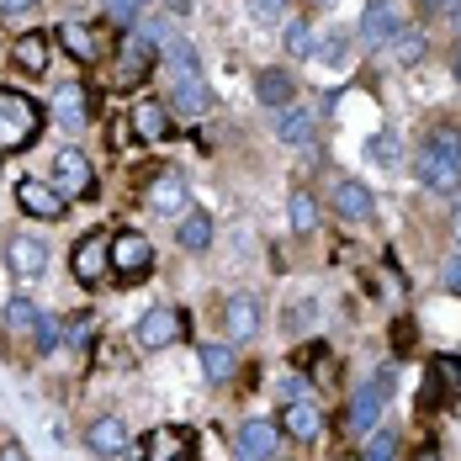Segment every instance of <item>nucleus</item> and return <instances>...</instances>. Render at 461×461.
I'll return each mask as SVG.
<instances>
[{
    "label": "nucleus",
    "mask_w": 461,
    "mask_h": 461,
    "mask_svg": "<svg viewBox=\"0 0 461 461\" xmlns=\"http://www.w3.org/2000/svg\"><path fill=\"white\" fill-rule=\"evenodd\" d=\"M419 185L451 196L461 191V122H435L419 143Z\"/></svg>",
    "instance_id": "f257e3e1"
},
{
    "label": "nucleus",
    "mask_w": 461,
    "mask_h": 461,
    "mask_svg": "<svg viewBox=\"0 0 461 461\" xmlns=\"http://www.w3.org/2000/svg\"><path fill=\"white\" fill-rule=\"evenodd\" d=\"M43 122H48V112L32 95L0 86V159H11V154H22L27 143H38Z\"/></svg>",
    "instance_id": "f03ea898"
},
{
    "label": "nucleus",
    "mask_w": 461,
    "mask_h": 461,
    "mask_svg": "<svg viewBox=\"0 0 461 461\" xmlns=\"http://www.w3.org/2000/svg\"><path fill=\"white\" fill-rule=\"evenodd\" d=\"M393 387H398V371H393V366L371 371L366 382L356 387L350 409H345V429H350V435H371V429H376V419H382V409H387V398H393Z\"/></svg>",
    "instance_id": "7ed1b4c3"
},
{
    "label": "nucleus",
    "mask_w": 461,
    "mask_h": 461,
    "mask_svg": "<svg viewBox=\"0 0 461 461\" xmlns=\"http://www.w3.org/2000/svg\"><path fill=\"white\" fill-rule=\"evenodd\" d=\"M154 64H159V43H154L149 32H128V38L117 43V64H112L117 91H139L143 80L154 75Z\"/></svg>",
    "instance_id": "20e7f679"
},
{
    "label": "nucleus",
    "mask_w": 461,
    "mask_h": 461,
    "mask_svg": "<svg viewBox=\"0 0 461 461\" xmlns=\"http://www.w3.org/2000/svg\"><path fill=\"white\" fill-rule=\"evenodd\" d=\"M154 271V244L143 239L139 229H122L112 233V276L122 281V286H133Z\"/></svg>",
    "instance_id": "39448f33"
},
{
    "label": "nucleus",
    "mask_w": 461,
    "mask_h": 461,
    "mask_svg": "<svg viewBox=\"0 0 461 461\" xmlns=\"http://www.w3.org/2000/svg\"><path fill=\"white\" fill-rule=\"evenodd\" d=\"M69 271H75L80 286H95V281L112 271V233L91 229L86 239H75V249H69Z\"/></svg>",
    "instance_id": "423d86ee"
},
{
    "label": "nucleus",
    "mask_w": 461,
    "mask_h": 461,
    "mask_svg": "<svg viewBox=\"0 0 461 461\" xmlns=\"http://www.w3.org/2000/svg\"><path fill=\"white\" fill-rule=\"evenodd\" d=\"M48 122H53L59 133H80V128L91 122V91H86V80H64V86H53Z\"/></svg>",
    "instance_id": "0eeeda50"
},
{
    "label": "nucleus",
    "mask_w": 461,
    "mask_h": 461,
    "mask_svg": "<svg viewBox=\"0 0 461 461\" xmlns=\"http://www.w3.org/2000/svg\"><path fill=\"white\" fill-rule=\"evenodd\" d=\"M398 32H403V11H398V0H366L361 27H356V43L361 48H393L398 43Z\"/></svg>",
    "instance_id": "6e6552de"
},
{
    "label": "nucleus",
    "mask_w": 461,
    "mask_h": 461,
    "mask_svg": "<svg viewBox=\"0 0 461 461\" xmlns=\"http://www.w3.org/2000/svg\"><path fill=\"white\" fill-rule=\"evenodd\" d=\"M281 424L276 419H244L233 429V461H276Z\"/></svg>",
    "instance_id": "1a4fd4ad"
},
{
    "label": "nucleus",
    "mask_w": 461,
    "mask_h": 461,
    "mask_svg": "<svg viewBox=\"0 0 461 461\" xmlns=\"http://www.w3.org/2000/svg\"><path fill=\"white\" fill-rule=\"evenodd\" d=\"M5 266H11V276L16 281H43L48 244L43 239H32V233H11V239H5Z\"/></svg>",
    "instance_id": "9d476101"
},
{
    "label": "nucleus",
    "mask_w": 461,
    "mask_h": 461,
    "mask_svg": "<svg viewBox=\"0 0 461 461\" xmlns=\"http://www.w3.org/2000/svg\"><path fill=\"white\" fill-rule=\"evenodd\" d=\"M143 461H196V435L185 424H159L143 440Z\"/></svg>",
    "instance_id": "9b49d317"
},
{
    "label": "nucleus",
    "mask_w": 461,
    "mask_h": 461,
    "mask_svg": "<svg viewBox=\"0 0 461 461\" xmlns=\"http://www.w3.org/2000/svg\"><path fill=\"white\" fill-rule=\"evenodd\" d=\"M185 334V313L181 308H149L133 329V339H139L143 350H165V345H176Z\"/></svg>",
    "instance_id": "f8f14e48"
},
{
    "label": "nucleus",
    "mask_w": 461,
    "mask_h": 461,
    "mask_svg": "<svg viewBox=\"0 0 461 461\" xmlns=\"http://www.w3.org/2000/svg\"><path fill=\"white\" fill-rule=\"evenodd\" d=\"M53 185L64 191V196H91L95 191V170H91V159L69 143V149H59L53 154Z\"/></svg>",
    "instance_id": "ddd939ff"
},
{
    "label": "nucleus",
    "mask_w": 461,
    "mask_h": 461,
    "mask_svg": "<svg viewBox=\"0 0 461 461\" xmlns=\"http://www.w3.org/2000/svg\"><path fill=\"white\" fill-rule=\"evenodd\" d=\"M16 202H22V212H32V218H43V223H59V218L69 212V196L53 181H22L16 185Z\"/></svg>",
    "instance_id": "4468645a"
},
{
    "label": "nucleus",
    "mask_w": 461,
    "mask_h": 461,
    "mask_svg": "<svg viewBox=\"0 0 461 461\" xmlns=\"http://www.w3.org/2000/svg\"><path fill=\"white\" fill-rule=\"evenodd\" d=\"M170 122H176V112H170L165 101H154V95L133 101V112H128V128H133V139H143V143H165L170 139Z\"/></svg>",
    "instance_id": "2eb2a0df"
},
{
    "label": "nucleus",
    "mask_w": 461,
    "mask_h": 461,
    "mask_svg": "<svg viewBox=\"0 0 461 461\" xmlns=\"http://www.w3.org/2000/svg\"><path fill=\"white\" fill-rule=\"evenodd\" d=\"M165 106H170L176 117H202V112L212 106V91H207L202 75H176V80L165 86Z\"/></svg>",
    "instance_id": "dca6fc26"
},
{
    "label": "nucleus",
    "mask_w": 461,
    "mask_h": 461,
    "mask_svg": "<svg viewBox=\"0 0 461 461\" xmlns=\"http://www.w3.org/2000/svg\"><path fill=\"white\" fill-rule=\"evenodd\" d=\"M143 202L154 207V212H191V191H185V176L181 170H159L149 191H143Z\"/></svg>",
    "instance_id": "f3484780"
},
{
    "label": "nucleus",
    "mask_w": 461,
    "mask_h": 461,
    "mask_svg": "<svg viewBox=\"0 0 461 461\" xmlns=\"http://www.w3.org/2000/svg\"><path fill=\"white\" fill-rule=\"evenodd\" d=\"M128 440L133 435H128V424L117 414H101L86 424V446H91L95 456H128Z\"/></svg>",
    "instance_id": "a211bd4d"
},
{
    "label": "nucleus",
    "mask_w": 461,
    "mask_h": 461,
    "mask_svg": "<svg viewBox=\"0 0 461 461\" xmlns=\"http://www.w3.org/2000/svg\"><path fill=\"white\" fill-rule=\"evenodd\" d=\"M11 64L22 75H48V64H53V32H22L11 43Z\"/></svg>",
    "instance_id": "6ab92c4d"
},
{
    "label": "nucleus",
    "mask_w": 461,
    "mask_h": 461,
    "mask_svg": "<svg viewBox=\"0 0 461 461\" xmlns=\"http://www.w3.org/2000/svg\"><path fill=\"white\" fill-rule=\"evenodd\" d=\"M371 212H376L371 185H361V181H339L334 185V218H345V223H366Z\"/></svg>",
    "instance_id": "aec40b11"
},
{
    "label": "nucleus",
    "mask_w": 461,
    "mask_h": 461,
    "mask_svg": "<svg viewBox=\"0 0 461 461\" xmlns=\"http://www.w3.org/2000/svg\"><path fill=\"white\" fill-rule=\"evenodd\" d=\"M281 435H292V440H319L323 435V414L303 398V403H281Z\"/></svg>",
    "instance_id": "412c9836"
},
{
    "label": "nucleus",
    "mask_w": 461,
    "mask_h": 461,
    "mask_svg": "<svg viewBox=\"0 0 461 461\" xmlns=\"http://www.w3.org/2000/svg\"><path fill=\"white\" fill-rule=\"evenodd\" d=\"M0 323H5L11 339H27V345H32V334H38V323H43V308H38L32 297H11V303L0 308Z\"/></svg>",
    "instance_id": "4be33fe9"
},
{
    "label": "nucleus",
    "mask_w": 461,
    "mask_h": 461,
    "mask_svg": "<svg viewBox=\"0 0 461 461\" xmlns=\"http://www.w3.org/2000/svg\"><path fill=\"white\" fill-rule=\"evenodd\" d=\"M53 43L64 48L69 59H80V64H95L101 59V38H95V27H86V22H64L53 32Z\"/></svg>",
    "instance_id": "5701e85b"
},
{
    "label": "nucleus",
    "mask_w": 461,
    "mask_h": 461,
    "mask_svg": "<svg viewBox=\"0 0 461 461\" xmlns=\"http://www.w3.org/2000/svg\"><path fill=\"white\" fill-rule=\"evenodd\" d=\"M223 323H229V339H255V329H260V303L249 297V292H239L223 303Z\"/></svg>",
    "instance_id": "b1692460"
},
{
    "label": "nucleus",
    "mask_w": 461,
    "mask_h": 461,
    "mask_svg": "<svg viewBox=\"0 0 461 461\" xmlns=\"http://www.w3.org/2000/svg\"><path fill=\"white\" fill-rule=\"evenodd\" d=\"M255 95L266 101V106H292V95H297V80H292V69H260L255 75Z\"/></svg>",
    "instance_id": "393cba45"
},
{
    "label": "nucleus",
    "mask_w": 461,
    "mask_h": 461,
    "mask_svg": "<svg viewBox=\"0 0 461 461\" xmlns=\"http://www.w3.org/2000/svg\"><path fill=\"white\" fill-rule=\"evenodd\" d=\"M276 139L292 143V149L313 143V117H308L303 106H281V112H276Z\"/></svg>",
    "instance_id": "a878e982"
},
{
    "label": "nucleus",
    "mask_w": 461,
    "mask_h": 461,
    "mask_svg": "<svg viewBox=\"0 0 461 461\" xmlns=\"http://www.w3.org/2000/svg\"><path fill=\"white\" fill-rule=\"evenodd\" d=\"M196 361H202V376H207V382H229L233 371H239L233 345H202V350H196Z\"/></svg>",
    "instance_id": "bb28decb"
},
{
    "label": "nucleus",
    "mask_w": 461,
    "mask_h": 461,
    "mask_svg": "<svg viewBox=\"0 0 461 461\" xmlns=\"http://www.w3.org/2000/svg\"><path fill=\"white\" fill-rule=\"evenodd\" d=\"M398 154H403V133H398V128H376V139H366V159L382 165V170H393Z\"/></svg>",
    "instance_id": "cd10ccee"
},
{
    "label": "nucleus",
    "mask_w": 461,
    "mask_h": 461,
    "mask_svg": "<svg viewBox=\"0 0 461 461\" xmlns=\"http://www.w3.org/2000/svg\"><path fill=\"white\" fill-rule=\"evenodd\" d=\"M176 239H181V249H207V244H212V218L191 207L181 218V229H176Z\"/></svg>",
    "instance_id": "c85d7f7f"
},
{
    "label": "nucleus",
    "mask_w": 461,
    "mask_h": 461,
    "mask_svg": "<svg viewBox=\"0 0 461 461\" xmlns=\"http://www.w3.org/2000/svg\"><path fill=\"white\" fill-rule=\"evenodd\" d=\"M350 43H356V38L334 27V32H323L319 43H313V59H319V64H329V69H339V64L350 59Z\"/></svg>",
    "instance_id": "c756f323"
},
{
    "label": "nucleus",
    "mask_w": 461,
    "mask_h": 461,
    "mask_svg": "<svg viewBox=\"0 0 461 461\" xmlns=\"http://www.w3.org/2000/svg\"><path fill=\"white\" fill-rule=\"evenodd\" d=\"M286 212H292V229H297V233H313V229H319V202H313L303 185L286 196Z\"/></svg>",
    "instance_id": "7c9ffc66"
},
{
    "label": "nucleus",
    "mask_w": 461,
    "mask_h": 461,
    "mask_svg": "<svg viewBox=\"0 0 461 461\" xmlns=\"http://www.w3.org/2000/svg\"><path fill=\"white\" fill-rule=\"evenodd\" d=\"M281 43H286L292 59H313V27H308L303 16H292V22H286V32H281Z\"/></svg>",
    "instance_id": "2f4dec72"
},
{
    "label": "nucleus",
    "mask_w": 461,
    "mask_h": 461,
    "mask_svg": "<svg viewBox=\"0 0 461 461\" xmlns=\"http://www.w3.org/2000/svg\"><path fill=\"white\" fill-rule=\"evenodd\" d=\"M149 5H154V0H101V11H106L112 27H133Z\"/></svg>",
    "instance_id": "473e14b6"
},
{
    "label": "nucleus",
    "mask_w": 461,
    "mask_h": 461,
    "mask_svg": "<svg viewBox=\"0 0 461 461\" xmlns=\"http://www.w3.org/2000/svg\"><path fill=\"white\" fill-rule=\"evenodd\" d=\"M95 323H91V313H75V319H64V345H69V350H91L95 339Z\"/></svg>",
    "instance_id": "72a5a7b5"
},
{
    "label": "nucleus",
    "mask_w": 461,
    "mask_h": 461,
    "mask_svg": "<svg viewBox=\"0 0 461 461\" xmlns=\"http://www.w3.org/2000/svg\"><path fill=\"white\" fill-rule=\"evenodd\" d=\"M361 461H398V435L393 429H376L366 446H361Z\"/></svg>",
    "instance_id": "f704fd0d"
},
{
    "label": "nucleus",
    "mask_w": 461,
    "mask_h": 461,
    "mask_svg": "<svg viewBox=\"0 0 461 461\" xmlns=\"http://www.w3.org/2000/svg\"><path fill=\"white\" fill-rule=\"evenodd\" d=\"M393 53H398V64H419V59H424V32H419V27H403L398 43H393Z\"/></svg>",
    "instance_id": "c9c22d12"
},
{
    "label": "nucleus",
    "mask_w": 461,
    "mask_h": 461,
    "mask_svg": "<svg viewBox=\"0 0 461 461\" xmlns=\"http://www.w3.org/2000/svg\"><path fill=\"white\" fill-rule=\"evenodd\" d=\"M297 366H308L313 371V376H329V371H334V356H329V345H308V350H303V356H297Z\"/></svg>",
    "instance_id": "e433bc0d"
},
{
    "label": "nucleus",
    "mask_w": 461,
    "mask_h": 461,
    "mask_svg": "<svg viewBox=\"0 0 461 461\" xmlns=\"http://www.w3.org/2000/svg\"><path fill=\"white\" fill-rule=\"evenodd\" d=\"M59 334H64V329H59V323H53V319L43 313L38 334H32V350H38V356H53V350H59Z\"/></svg>",
    "instance_id": "4c0bfd02"
},
{
    "label": "nucleus",
    "mask_w": 461,
    "mask_h": 461,
    "mask_svg": "<svg viewBox=\"0 0 461 461\" xmlns=\"http://www.w3.org/2000/svg\"><path fill=\"white\" fill-rule=\"evenodd\" d=\"M286 5H292V0H244V11H249L255 22H281Z\"/></svg>",
    "instance_id": "58836bf2"
},
{
    "label": "nucleus",
    "mask_w": 461,
    "mask_h": 461,
    "mask_svg": "<svg viewBox=\"0 0 461 461\" xmlns=\"http://www.w3.org/2000/svg\"><path fill=\"white\" fill-rule=\"evenodd\" d=\"M429 371L451 376V382H446V393H456V398H461V361H456V356H435V361H429ZM435 393H440V387H435Z\"/></svg>",
    "instance_id": "ea45409f"
},
{
    "label": "nucleus",
    "mask_w": 461,
    "mask_h": 461,
    "mask_svg": "<svg viewBox=\"0 0 461 461\" xmlns=\"http://www.w3.org/2000/svg\"><path fill=\"white\" fill-rule=\"evenodd\" d=\"M440 281H446V292H461V255H451V260H446Z\"/></svg>",
    "instance_id": "a19ab883"
},
{
    "label": "nucleus",
    "mask_w": 461,
    "mask_h": 461,
    "mask_svg": "<svg viewBox=\"0 0 461 461\" xmlns=\"http://www.w3.org/2000/svg\"><path fill=\"white\" fill-rule=\"evenodd\" d=\"M424 16H440V11H461V0H419Z\"/></svg>",
    "instance_id": "79ce46f5"
},
{
    "label": "nucleus",
    "mask_w": 461,
    "mask_h": 461,
    "mask_svg": "<svg viewBox=\"0 0 461 461\" xmlns=\"http://www.w3.org/2000/svg\"><path fill=\"white\" fill-rule=\"evenodd\" d=\"M0 461H32L22 451V440H0Z\"/></svg>",
    "instance_id": "37998d69"
},
{
    "label": "nucleus",
    "mask_w": 461,
    "mask_h": 461,
    "mask_svg": "<svg viewBox=\"0 0 461 461\" xmlns=\"http://www.w3.org/2000/svg\"><path fill=\"white\" fill-rule=\"evenodd\" d=\"M32 5H38V0H0V11H5V16H16V11H32Z\"/></svg>",
    "instance_id": "c03bdc74"
},
{
    "label": "nucleus",
    "mask_w": 461,
    "mask_h": 461,
    "mask_svg": "<svg viewBox=\"0 0 461 461\" xmlns=\"http://www.w3.org/2000/svg\"><path fill=\"white\" fill-rule=\"evenodd\" d=\"M414 461H440V451H435V446H424V451H419Z\"/></svg>",
    "instance_id": "a18cd8bd"
},
{
    "label": "nucleus",
    "mask_w": 461,
    "mask_h": 461,
    "mask_svg": "<svg viewBox=\"0 0 461 461\" xmlns=\"http://www.w3.org/2000/svg\"><path fill=\"white\" fill-rule=\"evenodd\" d=\"M170 11H176V16H185V11H191V0H170Z\"/></svg>",
    "instance_id": "49530a36"
},
{
    "label": "nucleus",
    "mask_w": 461,
    "mask_h": 461,
    "mask_svg": "<svg viewBox=\"0 0 461 461\" xmlns=\"http://www.w3.org/2000/svg\"><path fill=\"white\" fill-rule=\"evenodd\" d=\"M456 80H461V48H456Z\"/></svg>",
    "instance_id": "de8ad7c7"
},
{
    "label": "nucleus",
    "mask_w": 461,
    "mask_h": 461,
    "mask_svg": "<svg viewBox=\"0 0 461 461\" xmlns=\"http://www.w3.org/2000/svg\"><path fill=\"white\" fill-rule=\"evenodd\" d=\"M456 239H461V207H456Z\"/></svg>",
    "instance_id": "09e8293b"
}]
</instances>
